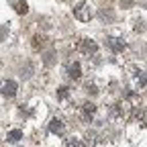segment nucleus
<instances>
[{
    "instance_id": "obj_5",
    "label": "nucleus",
    "mask_w": 147,
    "mask_h": 147,
    "mask_svg": "<svg viewBox=\"0 0 147 147\" xmlns=\"http://www.w3.org/2000/svg\"><path fill=\"white\" fill-rule=\"evenodd\" d=\"M67 76H69L71 80H80V78H82V67H80V63H71V65L67 67Z\"/></svg>"
},
{
    "instance_id": "obj_9",
    "label": "nucleus",
    "mask_w": 147,
    "mask_h": 147,
    "mask_svg": "<svg viewBox=\"0 0 147 147\" xmlns=\"http://www.w3.org/2000/svg\"><path fill=\"white\" fill-rule=\"evenodd\" d=\"M14 6H16V12L18 14H27V10H29L27 2H23V0H14Z\"/></svg>"
},
{
    "instance_id": "obj_2",
    "label": "nucleus",
    "mask_w": 147,
    "mask_h": 147,
    "mask_svg": "<svg viewBox=\"0 0 147 147\" xmlns=\"http://www.w3.org/2000/svg\"><path fill=\"white\" fill-rule=\"evenodd\" d=\"M78 51L82 53V55H86V57H94V55L98 53V43L94 41V39H82L80 43H78Z\"/></svg>"
},
{
    "instance_id": "obj_11",
    "label": "nucleus",
    "mask_w": 147,
    "mask_h": 147,
    "mask_svg": "<svg viewBox=\"0 0 147 147\" xmlns=\"http://www.w3.org/2000/svg\"><path fill=\"white\" fill-rule=\"evenodd\" d=\"M6 33H8V29H6L4 25H0V41H4V37H6Z\"/></svg>"
},
{
    "instance_id": "obj_10",
    "label": "nucleus",
    "mask_w": 147,
    "mask_h": 147,
    "mask_svg": "<svg viewBox=\"0 0 147 147\" xmlns=\"http://www.w3.org/2000/svg\"><path fill=\"white\" fill-rule=\"evenodd\" d=\"M21 137H23L21 129H12V131H8V141H21Z\"/></svg>"
},
{
    "instance_id": "obj_7",
    "label": "nucleus",
    "mask_w": 147,
    "mask_h": 147,
    "mask_svg": "<svg viewBox=\"0 0 147 147\" xmlns=\"http://www.w3.org/2000/svg\"><path fill=\"white\" fill-rule=\"evenodd\" d=\"M63 147H84V141L78 137H67L63 139Z\"/></svg>"
},
{
    "instance_id": "obj_8",
    "label": "nucleus",
    "mask_w": 147,
    "mask_h": 147,
    "mask_svg": "<svg viewBox=\"0 0 147 147\" xmlns=\"http://www.w3.org/2000/svg\"><path fill=\"white\" fill-rule=\"evenodd\" d=\"M2 92L6 96H14V92H16V82H12V80H8L4 86H2Z\"/></svg>"
},
{
    "instance_id": "obj_6",
    "label": "nucleus",
    "mask_w": 147,
    "mask_h": 147,
    "mask_svg": "<svg viewBox=\"0 0 147 147\" xmlns=\"http://www.w3.org/2000/svg\"><path fill=\"white\" fill-rule=\"evenodd\" d=\"M51 131L57 133V135H61V133L65 131V123H63L61 119H53V121H51Z\"/></svg>"
},
{
    "instance_id": "obj_4",
    "label": "nucleus",
    "mask_w": 147,
    "mask_h": 147,
    "mask_svg": "<svg viewBox=\"0 0 147 147\" xmlns=\"http://www.w3.org/2000/svg\"><path fill=\"white\" fill-rule=\"evenodd\" d=\"M31 45H33V49H35V51H41V49H45V45H47V37H45V35H35Z\"/></svg>"
},
{
    "instance_id": "obj_3",
    "label": "nucleus",
    "mask_w": 147,
    "mask_h": 147,
    "mask_svg": "<svg viewBox=\"0 0 147 147\" xmlns=\"http://www.w3.org/2000/svg\"><path fill=\"white\" fill-rule=\"evenodd\" d=\"M106 47L110 51H115V53H123L125 47H127V43L121 39V37H108V39H106Z\"/></svg>"
},
{
    "instance_id": "obj_1",
    "label": "nucleus",
    "mask_w": 147,
    "mask_h": 147,
    "mask_svg": "<svg viewBox=\"0 0 147 147\" xmlns=\"http://www.w3.org/2000/svg\"><path fill=\"white\" fill-rule=\"evenodd\" d=\"M92 6H90V2L88 0H78L76 4H74V16L78 18V21H82V23H88L90 18H92Z\"/></svg>"
}]
</instances>
